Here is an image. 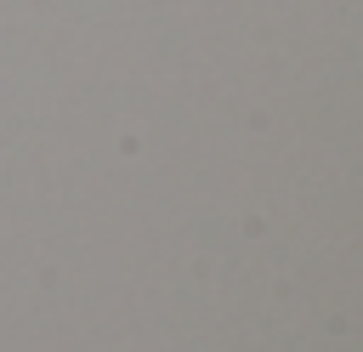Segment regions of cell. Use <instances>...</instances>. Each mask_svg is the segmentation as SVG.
<instances>
[]
</instances>
